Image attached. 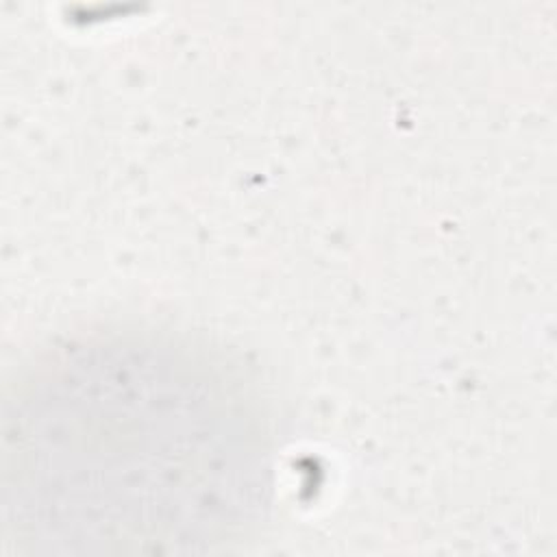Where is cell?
Segmentation results:
<instances>
[{
	"instance_id": "cell-1",
	"label": "cell",
	"mask_w": 557,
	"mask_h": 557,
	"mask_svg": "<svg viewBox=\"0 0 557 557\" xmlns=\"http://www.w3.org/2000/svg\"><path fill=\"white\" fill-rule=\"evenodd\" d=\"M270 487L257 392L183 339L70 342L4 400L2 518L17 553L224 550L259 529Z\"/></svg>"
}]
</instances>
